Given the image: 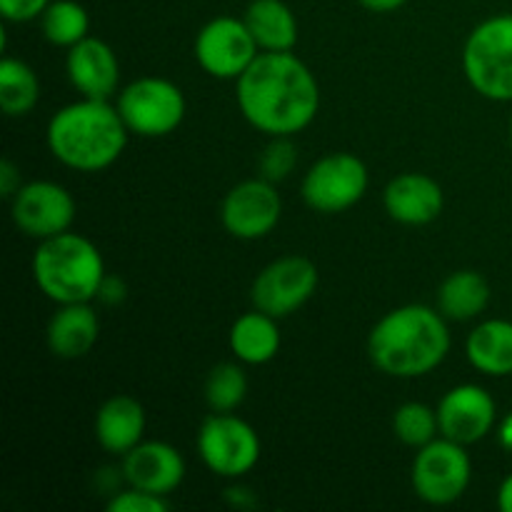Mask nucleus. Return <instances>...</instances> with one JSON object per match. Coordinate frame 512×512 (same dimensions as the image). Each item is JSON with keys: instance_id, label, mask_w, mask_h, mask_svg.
Here are the masks:
<instances>
[{"instance_id": "f257e3e1", "label": "nucleus", "mask_w": 512, "mask_h": 512, "mask_svg": "<svg viewBox=\"0 0 512 512\" xmlns=\"http://www.w3.org/2000/svg\"><path fill=\"white\" fill-rule=\"evenodd\" d=\"M245 123L268 138H293L320 113V83L293 53H260L235 80Z\"/></svg>"}, {"instance_id": "f03ea898", "label": "nucleus", "mask_w": 512, "mask_h": 512, "mask_svg": "<svg viewBox=\"0 0 512 512\" xmlns=\"http://www.w3.org/2000/svg\"><path fill=\"white\" fill-rule=\"evenodd\" d=\"M453 338L438 308L408 303L385 313L368 335V358L388 378H425L448 360Z\"/></svg>"}, {"instance_id": "7ed1b4c3", "label": "nucleus", "mask_w": 512, "mask_h": 512, "mask_svg": "<svg viewBox=\"0 0 512 512\" xmlns=\"http://www.w3.org/2000/svg\"><path fill=\"white\" fill-rule=\"evenodd\" d=\"M130 130L110 100L80 98L53 113L45 143L60 165L78 173H100L120 160Z\"/></svg>"}, {"instance_id": "20e7f679", "label": "nucleus", "mask_w": 512, "mask_h": 512, "mask_svg": "<svg viewBox=\"0 0 512 512\" xmlns=\"http://www.w3.org/2000/svg\"><path fill=\"white\" fill-rule=\"evenodd\" d=\"M30 273L40 293L55 305L93 303L108 275L98 245L73 230L40 240Z\"/></svg>"}, {"instance_id": "39448f33", "label": "nucleus", "mask_w": 512, "mask_h": 512, "mask_svg": "<svg viewBox=\"0 0 512 512\" xmlns=\"http://www.w3.org/2000/svg\"><path fill=\"white\" fill-rule=\"evenodd\" d=\"M465 80L493 103H512V13L493 15L470 30L463 53Z\"/></svg>"}, {"instance_id": "423d86ee", "label": "nucleus", "mask_w": 512, "mask_h": 512, "mask_svg": "<svg viewBox=\"0 0 512 512\" xmlns=\"http://www.w3.org/2000/svg\"><path fill=\"white\" fill-rule=\"evenodd\" d=\"M115 108L130 135L140 138H165L175 133L188 113L183 90L158 75H143L123 85L115 95Z\"/></svg>"}, {"instance_id": "0eeeda50", "label": "nucleus", "mask_w": 512, "mask_h": 512, "mask_svg": "<svg viewBox=\"0 0 512 512\" xmlns=\"http://www.w3.org/2000/svg\"><path fill=\"white\" fill-rule=\"evenodd\" d=\"M200 460L213 475L238 480L248 475L263 455V443L248 420L235 413H213L200 423L195 438Z\"/></svg>"}, {"instance_id": "6e6552de", "label": "nucleus", "mask_w": 512, "mask_h": 512, "mask_svg": "<svg viewBox=\"0 0 512 512\" xmlns=\"http://www.w3.org/2000/svg\"><path fill=\"white\" fill-rule=\"evenodd\" d=\"M473 480V460L465 445L450 438H435L415 453L410 465V485L423 503L445 508L468 493Z\"/></svg>"}, {"instance_id": "1a4fd4ad", "label": "nucleus", "mask_w": 512, "mask_h": 512, "mask_svg": "<svg viewBox=\"0 0 512 512\" xmlns=\"http://www.w3.org/2000/svg\"><path fill=\"white\" fill-rule=\"evenodd\" d=\"M370 185L368 165L353 153H328L315 160L303 175L305 205L315 213L338 215L355 208Z\"/></svg>"}, {"instance_id": "9d476101", "label": "nucleus", "mask_w": 512, "mask_h": 512, "mask_svg": "<svg viewBox=\"0 0 512 512\" xmlns=\"http://www.w3.org/2000/svg\"><path fill=\"white\" fill-rule=\"evenodd\" d=\"M318 285L320 273L313 260L303 255H283L255 275L250 300L253 308L283 320L305 308Z\"/></svg>"}, {"instance_id": "9b49d317", "label": "nucleus", "mask_w": 512, "mask_h": 512, "mask_svg": "<svg viewBox=\"0 0 512 512\" xmlns=\"http://www.w3.org/2000/svg\"><path fill=\"white\" fill-rule=\"evenodd\" d=\"M193 53L210 78L238 80L263 50L258 48L243 18L218 15L195 35Z\"/></svg>"}, {"instance_id": "f8f14e48", "label": "nucleus", "mask_w": 512, "mask_h": 512, "mask_svg": "<svg viewBox=\"0 0 512 512\" xmlns=\"http://www.w3.org/2000/svg\"><path fill=\"white\" fill-rule=\"evenodd\" d=\"M283 218V198L275 183L265 178L240 180L220 203V223L238 240L268 238Z\"/></svg>"}, {"instance_id": "ddd939ff", "label": "nucleus", "mask_w": 512, "mask_h": 512, "mask_svg": "<svg viewBox=\"0 0 512 512\" xmlns=\"http://www.w3.org/2000/svg\"><path fill=\"white\" fill-rule=\"evenodd\" d=\"M75 198L55 180H30L10 198L15 228L33 240H48L70 230L75 220Z\"/></svg>"}, {"instance_id": "4468645a", "label": "nucleus", "mask_w": 512, "mask_h": 512, "mask_svg": "<svg viewBox=\"0 0 512 512\" xmlns=\"http://www.w3.org/2000/svg\"><path fill=\"white\" fill-rule=\"evenodd\" d=\"M438 423L443 438L460 445H475L498 428V405L493 395L478 383L450 388L438 403Z\"/></svg>"}, {"instance_id": "2eb2a0df", "label": "nucleus", "mask_w": 512, "mask_h": 512, "mask_svg": "<svg viewBox=\"0 0 512 512\" xmlns=\"http://www.w3.org/2000/svg\"><path fill=\"white\" fill-rule=\"evenodd\" d=\"M185 458L165 440H143L120 458V480L130 488L170 498L185 480Z\"/></svg>"}, {"instance_id": "dca6fc26", "label": "nucleus", "mask_w": 512, "mask_h": 512, "mask_svg": "<svg viewBox=\"0 0 512 512\" xmlns=\"http://www.w3.org/2000/svg\"><path fill=\"white\" fill-rule=\"evenodd\" d=\"M65 73L80 98L110 100L120 93V75L123 73H120L118 53L105 40L93 38V35L68 48Z\"/></svg>"}, {"instance_id": "f3484780", "label": "nucleus", "mask_w": 512, "mask_h": 512, "mask_svg": "<svg viewBox=\"0 0 512 512\" xmlns=\"http://www.w3.org/2000/svg\"><path fill=\"white\" fill-rule=\"evenodd\" d=\"M385 213L400 225L420 228L440 218L445 193L435 178L425 173H400L383 190Z\"/></svg>"}, {"instance_id": "a211bd4d", "label": "nucleus", "mask_w": 512, "mask_h": 512, "mask_svg": "<svg viewBox=\"0 0 512 512\" xmlns=\"http://www.w3.org/2000/svg\"><path fill=\"white\" fill-rule=\"evenodd\" d=\"M145 408L133 395H113L98 408L93 420L95 443L108 455L123 458L145 440Z\"/></svg>"}, {"instance_id": "6ab92c4d", "label": "nucleus", "mask_w": 512, "mask_h": 512, "mask_svg": "<svg viewBox=\"0 0 512 512\" xmlns=\"http://www.w3.org/2000/svg\"><path fill=\"white\" fill-rule=\"evenodd\" d=\"M100 338V318L90 303L58 305L45 330L48 350L60 360H80Z\"/></svg>"}, {"instance_id": "aec40b11", "label": "nucleus", "mask_w": 512, "mask_h": 512, "mask_svg": "<svg viewBox=\"0 0 512 512\" xmlns=\"http://www.w3.org/2000/svg\"><path fill=\"white\" fill-rule=\"evenodd\" d=\"M230 353L243 365H265L280 353L283 335H280L278 318L253 308L243 313L233 323L228 333Z\"/></svg>"}, {"instance_id": "412c9836", "label": "nucleus", "mask_w": 512, "mask_h": 512, "mask_svg": "<svg viewBox=\"0 0 512 512\" xmlns=\"http://www.w3.org/2000/svg\"><path fill=\"white\" fill-rule=\"evenodd\" d=\"M243 20L263 53H288L298 43V18L285 0H250Z\"/></svg>"}, {"instance_id": "4be33fe9", "label": "nucleus", "mask_w": 512, "mask_h": 512, "mask_svg": "<svg viewBox=\"0 0 512 512\" xmlns=\"http://www.w3.org/2000/svg\"><path fill=\"white\" fill-rule=\"evenodd\" d=\"M468 363L488 378L512 375V320L490 318L470 330L465 340Z\"/></svg>"}, {"instance_id": "5701e85b", "label": "nucleus", "mask_w": 512, "mask_h": 512, "mask_svg": "<svg viewBox=\"0 0 512 512\" xmlns=\"http://www.w3.org/2000/svg\"><path fill=\"white\" fill-rule=\"evenodd\" d=\"M490 305V283L478 270H455L435 293V308L453 323L480 318Z\"/></svg>"}, {"instance_id": "b1692460", "label": "nucleus", "mask_w": 512, "mask_h": 512, "mask_svg": "<svg viewBox=\"0 0 512 512\" xmlns=\"http://www.w3.org/2000/svg\"><path fill=\"white\" fill-rule=\"evenodd\" d=\"M40 103V78L25 60L5 55L0 60V108L8 118H23Z\"/></svg>"}, {"instance_id": "393cba45", "label": "nucleus", "mask_w": 512, "mask_h": 512, "mask_svg": "<svg viewBox=\"0 0 512 512\" xmlns=\"http://www.w3.org/2000/svg\"><path fill=\"white\" fill-rule=\"evenodd\" d=\"M43 38L55 48H73L90 35V15L78 0H53L40 15Z\"/></svg>"}, {"instance_id": "a878e982", "label": "nucleus", "mask_w": 512, "mask_h": 512, "mask_svg": "<svg viewBox=\"0 0 512 512\" xmlns=\"http://www.w3.org/2000/svg\"><path fill=\"white\" fill-rule=\"evenodd\" d=\"M203 398L213 413H235L248 398V375L243 363H220L208 373Z\"/></svg>"}, {"instance_id": "bb28decb", "label": "nucleus", "mask_w": 512, "mask_h": 512, "mask_svg": "<svg viewBox=\"0 0 512 512\" xmlns=\"http://www.w3.org/2000/svg\"><path fill=\"white\" fill-rule=\"evenodd\" d=\"M393 433L403 445L420 450L423 445L440 438L438 410L425 403H418V400L403 403L393 413Z\"/></svg>"}, {"instance_id": "cd10ccee", "label": "nucleus", "mask_w": 512, "mask_h": 512, "mask_svg": "<svg viewBox=\"0 0 512 512\" xmlns=\"http://www.w3.org/2000/svg\"><path fill=\"white\" fill-rule=\"evenodd\" d=\"M295 165H298V148L293 138H270L258 160V175L270 183H280L293 175Z\"/></svg>"}, {"instance_id": "c85d7f7f", "label": "nucleus", "mask_w": 512, "mask_h": 512, "mask_svg": "<svg viewBox=\"0 0 512 512\" xmlns=\"http://www.w3.org/2000/svg\"><path fill=\"white\" fill-rule=\"evenodd\" d=\"M108 512H165L170 510V500L163 498V495L145 493V490L138 488H125L110 493L108 500Z\"/></svg>"}, {"instance_id": "c756f323", "label": "nucleus", "mask_w": 512, "mask_h": 512, "mask_svg": "<svg viewBox=\"0 0 512 512\" xmlns=\"http://www.w3.org/2000/svg\"><path fill=\"white\" fill-rule=\"evenodd\" d=\"M50 3L53 0H0V15L5 23H33Z\"/></svg>"}, {"instance_id": "7c9ffc66", "label": "nucleus", "mask_w": 512, "mask_h": 512, "mask_svg": "<svg viewBox=\"0 0 512 512\" xmlns=\"http://www.w3.org/2000/svg\"><path fill=\"white\" fill-rule=\"evenodd\" d=\"M20 188H23L20 168L10 158H3L0 160V195H3V198H13Z\"/></svg>"}, {"instance_id": "2f4dec72", "label": "nucleus", "mask_w": 512, "mask_h": 512, "mask_svg": "<svg viewBox=\"0 0 512 512\" xmlns=\"http://www.w3.org/2000/svg\"><path fill=\"white\" fill-rule=\"evenodd\" d=\"M125 283L120 278H110V275H105V280H103V285H100V293H98V298L103 300L105 305H118V303H123L125 300Z\"/></svg>"}, {"instance_id": "473e14b6", "label": "nucleus", "mask_w": 512, "mask_h": 512, "mask_svg": "<svg viewBox=\"0 0 512 512\" xmlns=\"http://www.w3.org/2000/svg\"><path fill=\"white\" fill-rule=\"evenodd\" d=\"M365 10L370 13H395V10L403 8L408 0H358Z\"/></svg>"}, {"instance_id": "72a5a7b5", "label": "nucleus", "mask_w": 512, "mask_h": 512, "mask_svg": "<svg viewBox=\"0 0 512 512\" xmlns=\"http://www.w3.org/2000/svg\"><path fill=\"white\" fill-rule=\"evenodd\" d=\"M495 435H498L500 448L508 450V453H512V410H510L508 415H505L503 420H500L498 428H495Z\"/></svg>"}, {"instance_id": "f704fd0d", "label": "nucleus", "mask_w": 512, "mask_h": 512, "mask_svg": "<svg viewBox=\"0 0 512 512\" xmlns=\"http://www.w3.org/2000/svg\"><path fill=\"white\" fill-rule=\"evenodd\" d=\"M498 508L503 512H512V473L500 483L498 488Z\"/></svg>"}, {"instance_id": "c9c22d12", "label": "nucleus", "mask_w": 512, "mask_h": 512, "mask_svg": "<svg viewBox=\"0 0 512 512\" xmlns=\"http://www.w3.org/2000/svg\"><path fill=\"white\" fill-rule=\"evenodd\" d=\"M510 145H512V118H510Z\"/></svg>"}]
</instances>
